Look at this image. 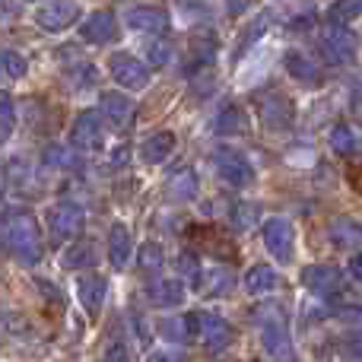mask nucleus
Here are the masks:
<instances>
[{
	"label": "nucleus",
	"mask_w": 362,
	"mask_h": 362,
	"mask_svg": "<svg viewBox=\"0 0 362 362\" xmlns=\"http://www.w3.org/2000/svg\"><path fill=\"white\" fill-rule=\"evenodd\" d=\"M0 235H4V245L10 248V255L16 257L19 264H38L45 255L42 245V226L32 213L25 210H10L0 223Z\"/></svg>",
	"instance_id": "f257e3e1"
},
{
	"label": "nucleus",
	"mask_w": 362,
	"mask_h": 362,
	"mask_svg": "<svg viewBox=\"0 0 362 362\" xmlns=\"http://www.w3.org/2000/svg\"><path fill=\"white\" fill-rule=\"evenodd\" d=\"M187 318V334L191 337H197L200 344L206 346V350H223V346H229L232 340H235V331H232V325L226 318H219V315H210V312H191L185 315Z\"/></svg>",
	"instance_id": "f03ea898"
},
{
	"label": "nucleus",
	"mask_w": 362,
	"mask_h": 362,
	"mask_svg": "<svg viewBox=\"0 0 362 362\" xmlns=\"http://www.w3.org/2000/svg\"><path fill=\"white\" fill-rule=\"evenodd\" d=\"M318 54L325 57V64H346L356 54V35L350 25L344 23H331L325 32L318 35Z\"/></svg>",
	"instance_id": "7ed1b4c3"
},
{
	"label": "nucleus",
	"mask_w": 362,
	"mask_h": 362,
	"mask_svg": "<svg viewBox=\"0 0 362 362\" xmlns=\"http://www.w3.org/2000/svg\"><path fill=\"white\" fill-rule=\"evenodd\" d=\"M83 226H86V213L76 204L64 200V204H54L48 210V235L54 242H70V238L83 235Z\"/></svg>",
	"instance_id": "20e7f679"
},
{
	"label": "nucleus",
	"mask_w": 362,
	"mask_h": 362,
	"mask_svg": "<svg viewBox=\"0 0 362 362\" xmlns=\"http://www.w3.org/2000/svg\"><path fill=\"white\" fill-rule=\"evenodd\" d=\"M108 74H112V80L124 89H146L150 86V67H146L144 61H137L134 54H127V51H115V54L108 57Z\"/></svg>",
	"instance_id": "39448f33"
},
{
	"label": "nucleus",
	"mask_w": 362,
	"mask_h": 362,
	"mask_svg": "<svg viewBox=\"0 0 362 362\" xmlns=\"http://www.w3.org/2000/svg\"><path fill=\"white\" fill-rule=\"evenodd\" d=\"M261 238H264V248L274 255L276 264H289L293 261V242H296V232H293V223L283 216H270L261 229Z\"/></svg>",
	"instance_id": "423d86ee"
},
{
	"label": "nucleus",
	"mask_w": 362,
	"mask_h": 362,
	"mask_svg": "<svg viewBox=\"0 0 362 362\" xmlns=\"http://www.w3.org/2000/svg\"><path fill=\"white\" fill-rule=\"evenodd\" d=\"M302 283L318 299H334V296L344 293V274L337 267H331V264H308L302 270Z\"/></svg>",
	"instance_id": "0eeeda50"
},
{
	"label": "nucleus",
	"mask_w": 362,
	"mask_h": 362,
	"mask_svg": "<svg viewBox=\"0 0 362 362\" xmlns=\"http://www.w3.org/2000/svg\"><path fill=\"white\" fill-rule=\"evenodd\" d=\"M80 19V4L76 0H48L35 10V23L45 32H64Z\"/></svg>",
	"instance_id": "6e6552de"
},
{
	"label": "nucleus",
	"mask_w": 362,
	"mask_h": 362,
	"mask_svg": "<svg viewBox=\"0 0 362 362\" xmlns=\"http://www.w3.org/2000/svg\"><path fill=\"white\" fill-rule=\"evenodd\" d=\"M257 115H261V124L267 131H289L296 121V105L280 93H270L257 102Z\"/></svg>",
	"instance_id": "1a4fd4ad"
},
{
	"label": "nucleus",
	"mask_w": 362,
	"mask_h": 362,
	"mask_svg": "<svg viewBox=\"0 0 362 362\" xmlns=\"http://www.w3.org/2000/svg\"><path fill=\"white\" fill-rule=\"evenodd\" d=\"M213 163H216V172L223 175V181H229V185H248V181L255 178V169H251L248 156L232 150V146H219V150L213 153Z\"/></svg>",
	"instance_id": "9d476101"
},
{
	"label": "nucleus",
	"mask_w": 362,
	"mask_h": 362,
	"mask_svg": "<svg viewBox=\"0 0 362 362\" xmlns=\"http://www.w3.org/2000/svg\"><path fill=\"white\" fill-rule=\"evenodd\" d=\"M124 23L131 25L134 32H144V35H163L172 25V19L163 6H131V10L124 13Z\"/></svg>",
	"instance_id": "9b49d317"
},
{
	"label": "nucleus",
	"mask_w": 362,
	"mask_h": 362,
	"mask_svg": "<svg viewBox=\"0 0 362 362\" xmlns=\"http://www.w3.org/2000/svg\"><path fill=\"white\" fill-rule=\"evenodd\" d=\"M115 32H118V16H115L112 10L89 13V16L83 19V25H80V38L86 45H105V42H112Z\"/></svg>",
	"instance_id": "f8f14e48"
},
{
	"label": "nucleus",
	"mask_w": 362,
	"mask_h": 362,
	"mask_svg": "<svg viewBox=\"0 0 362 362\" xmlns=\"http://www.w3.org/2000/svg\"><path fill=\"white\" fill-rule=\"evenodd\" d=\"M70 144L76 150H95L102 144V115L99 112H80L70 124Z\"/></svg>",
	"instance_id": "ddd939ff"
},
{
	"label": "nucleus",
	"mask_w": 362,
	"mask_h": 362,
	"mask_svg": "<svg viewBox=\"0 0 362 362\" xmlns=\"http://www.w3.org/2000/svg\"><path fill=\"white\" fill-rule=\"evenodd\" d=\"M105 293H108V283H105V276H99V274H83L80 280H76V299H80V305L86 308V315L102 312Z\"/></svg>",
	"instance_id": "4468645a"
},
{
	"label": "nucleus",
	"mask_w": 362,
	"mask_h": 362,
	"mask_svg": "<svg viewBox=\"0 0 362 362\" xmlns=\"http://www.w3.org/2000/svg\"><path fill=\"white\" fill-rule=\"evenodd\" d=\"M99 115L112 127H118V131H121V127H131V121H134V102L127 99V95H121V93H102Z\"/></svg>",
	"instance_id": "2eb2a0df"
},
{
	"label": "nucleus",
	"mask_w": 362,
	"mask_h": 362,
	"mask_svg": "<svg viewBox=\"0 0 362 362\" xmlns=\"http://www.w3.org/2000/svg\"><path fill=\"white\" fill-rule=\"evenodd\" d=\"M175 146H178L175 131H156V134H150V137L144 140V146H140V156H144V163L159 165V163H165V159L175 153Z\"/></svg>",
	"instance_id": "dca6fc26"
},
{
	"label": "nucleus",
	"mask_w": 362,
	"mask_h": 362,
	"mask_svg": "<svg viewBox=\"0 0 362 362\" xmlns=\"http://www.w3.org/2000/svg\"><path fill=\"white\" fill-rule=\"evenodd\" d=\"M327 235H331V242L344 251L359 248L362 245V223H356L353 216H334L331 226H327Z\"/></svg>",
	"instance_id": "f3484780"
},
{
	"label": "nucleus",
	"mask_w": 362,
	"mask_h": 362,
	"mask_svg": "<svg viewBox=\"0 0 362 362\" xmlns=\"http://www.w3.org/2000/svg\"><path fill=\"white\" fill-rule=\"evenodd\" d=\"M194 283H197L206 296H226L235 286V274H232L229 267H223V264H216V267H210V270H200Z\"/></svg>",
	"instance_id": "a211bd4d"
},
{
	"label": "nucleus",
	"mask_w": 362,
	"mask_h": 362,
	"mask_svg": "<svg viewBox=\"0 0 362 362\" xmlns=\"http://www.w3.org/2000/svg\"><path fill=\"white\" fill-rule=\"evenodd\" d=\"M131 229H127L124 223H115L112 232H108V261H112V267H124L127 261H131Z\"/></svg>",
	"instance_id": "6ab92c4d"
},
{
	"label": "nucleus",
	"mask_w": 362,
	"mask_h": 362,
	"mask_svg": "<svg viewBox=\"0 0 362 362\" xmlns=\"http://www.w3.org/2000/svg\"><path fill=\"white\" fill-rule=\"evenodd\" d=\"M327 144H331V150L337 153V156H344V159H356L362 153V137L353 131L350 124H334Z\"/></svg>",
	"instance_id": "aec40b11"
},
{
	"label": "nucleus",
	"mask_w": 362,
	"mask_h": 362,
	"mask_svg": "<svg viewBox=\"0 0 362 362\" xmlns=\"http://www.w3.org/2000/svg\"><path fill=\"white\" fill-rule=\"evenodd\" d=\"M165 197L175 200V204H187V200L197 197V175H194V169H178L175 175L165 181Z\"/></svg>",
	"instance_id": "412c9836"
},
{
	"label": "nucleus",
	"mask_w": 362,
	"mask_h": 362,
	"mask_svg": "<svg viewBox=\"0 0 362 362\" xmlns=\"http://www.w3.org/2000/svg\"><path fill=\"white\" fill-rule=\"evenodd\" d=\"M286 70L293 80H299L302 86H318L321 83V67L318 61H308L299 51H286Z\"/></svg>",
	"instance_id": "4be33fe9"
},
{
	"label": "nucleus",
	"mask_w": 362,
	"mask_h": 362,
	"mask_svg": "<svg viewBox=\"0 0 362 362\" xmlns=\"http://www.w3.org/2000/svg\"><path fill=\"white\" fill-rule=\"evenodd\" d=\"M276 286H280V274H276L270 264H255V267L245 274V293H251V296H264Z\"/></svg>",
	"instance_id": "5701e85b"
},
{
	"label": "nucleus",
	"mask_w": 362,
	"mask_h": 362,
	"mask_svg": "<svg viewBox=\"0 0 362 362\" xmlns=\"http://www.w3.org/2000/svg\"><path fill=\"white\" fill-rule=\"evenodd\" d=\"M264 350H267L274 359L293 356V340H289L286 321H280V325H264Z\"/></svg>",
	"instance_id": "b1692460"
},
{
	"label": "nucleus",
	"mask_w": 362,
	"mask_h": 362,
	"mask_svg": "<svg viewBox=\"0 0 362 362\" xmlns=\"http://www.w3.org/2000/svg\"><path fill=\"white\" fill-rule=\"evenodd\" d=\"M146 293H150V299L156 302L159 308H175L185 302V286H181L178 280H156Z\"/></svg>",
	"instance_id": "393cba45"
},
{
	"label": "nucleus",
	"mask_w": 362,
	"mask_h": 362,
	"mask_svg": "<svg viewBox=\"0 0 362 362\" xmlns=\"http://www.w3.org/2000/svg\"><path fill=\"white\" fill-rule=\"evenodd\" d=\"M95 264V251L89 242H74L70 238V248L61 255V267L67 270H83V267H93Z\"/></svg>",
	"instance_id": "a878e982"
},
{
	"label": "nucleus",
	"mask_w": 362,
	"mask_h": 362,
	"mask_svg": "<svg viewBox=\"0 0 362 362\" xmlns=\"http://www.w3.org/2000/svg\"><path fill=\"white\" fill-rule=\"evenodd\" d=\"M137 261H140V270H144V274H159V270L165 267V251H163V245H159V242H146L144 248H140Z\"/></svg>",
	"instance_id": "bb28decb"
},
{
	"label": "nucleus",
	"mask_w": 362,
	"mask_h": 362,
	"mask_svg": "<svg viewBox=\"0 0 362 362\" xmlns=\"http://www.w3.org/2000/svg\"><path fill=\"white\" fill-rule=\"evenodd\" d=\"M156 331L163 334L169 344H185V340H191V334H187V318L185 315H175V318H163L156 325Z\"/></svg>",
	"instance_id": "cd10ccee"
},
{
	"label": "nucleus",
	"mask_w": 362,
	"mask_h": 362,
	"mask_svg": "<svg viewBox=\"0 0 362 362\" xmlns=\"http://www.w3.org/2000/svg\"><path fill=\"white\" fill-rule=\"evenodd\" d=\"M0 70H4L10 80H23V76L29 74V61H25L19 51L4 48V51H0Z\"/></svg>",
	"instance_id": "c85d7f7f"
},
{
	"label": "nucleus",
	"mask_w": 362,
	"mask_h": 362,
	"mask_svg": "<svg viewBox=\"0 0 362 362\" xmlns=\"http://www.w3.org/2000/svg\"><path fill=\"white\" fill-rule=\"evenodd\" d=\"M362 16V0H337V4L331 6V23H344L350 25L353 19Z\"/></svg>",
	"instance_id": "c756f323"
},
{
	"label": "nucleus",
	"mask_w": 362,
	"mask_h": 362,
	"mask_svg": "<svg viewBox=\"0 0 362 362\" xmlns=\"http://www.w3.org/2000/svg\"><path fill=\"white\" fill-rule=\"evenodd\" d=\"M42 163H45V165H51V169H70V165H76V156L67 150V146L51 144L48 150L42 153Z\"/></svg>",
	"instance_id": "7c9ffc66"
},
{
	"label": "nucleus",
	"mask_w": 362,
	"mask_h": 362,
	"mask_svg": "<svg viewBox=\"0 0 362 362\" xmlns=\"http://www.w3.org/2000/svg\"><path fill=\"white\" fill-rule=\"evenodd\" d=\"M191 51L194 57H197V64H206L213 54H216V38H213V32H197V35L191 38Z\"/></svg>",
	"instance_id": "2f4dec72"
},
{
	"label": "nucleus",
	"mask_w": 362,
	"mask_h": 362,
	"mask_svg": "<svg viewBox=\"0 0 362 362\" xmlns=\"http://www.w3.org/2000/svg\"><path fill=\"white\" fill-rule=\"evenodd\" d=\"M251 318L261 321V325H280V321H286V308L280 302H264V305H257L251 312Z\"/></svg>",
	"instance_id": "473e14b6"
},
{
	"label": "nucleus",
	"mask_w": 362,
	"mask_h": 362,
	"mask_svg": "<svg viewBox=\"0 0 362 362\" xmlns=\"http://www.w3.org/2000/svg\"><path fill=\"white\" fill-rule=\"evenodd\" d=\"M146 61H150L153 67H165V64L172 61V42L169 38H156V42H150V48H146Z\"/></svg>",
	"instance_id": "72a5a7b5"
},
{
	"label": "nucleus",
	"mask_w": 362,
	"mask_h": 362,
	"mask_svg": "<svg viewBox=\"0 0 362 362\" xmlns=\"http://www.w3.org/2000/svg\"><path fill=\"white\" fill-rule=\"evenodd\" d=\"M267 25H270V13H267V10H264V13H257V16H255V23H251V29L245 32L242 45H238V54H242L245 48H251V45H255L257 38H261L264 32H267Z\"/></svg>",
	"instance_id": "f704fd0d"
},
{
	"label": "nucleus",
	"mask_w": 362,
	"mask_h": 362,
	"mask_svg": "<svg viewBox=\"0 0 362 362\" xmlns=\"http://www.w3.org/2000/svg\"><path fill=\"white\" fill-rule=\"evenodd\" d=\"M242 112H238V105H226V112L219 115V121H216V127H219V134L223 137H229V134H235L238 127H242Z\"/></svg>",
	"instance_id": "c9c22d12"
},
{
	"label": "nucleus",
	"mask_w": 362,
	"mask_h": 362,
	"mask_svg": "<svg viewBox=\"0 0 362 362\" xmlns=\"http://www.w3.org/2000/svg\"><path fill=\"white\" fill-rule=\"evenodd\" d=\"M232 223L238 226V229H251V226L257 223V204H235L232 206Z\"/></svg>",
	"instance_id": "e433bc0d"
},
{
	"label": "nucleus",
	"mask_w": 362,
	"mask_h": 362,
	"mask_svg": "<svg viewBox=\"0 0 362 362\" xmlns=\"http://www.w3.org/2000/svg\"><path fill=\"white\" fill-rule=\"evenodd\" d=\"M175 267H178V274H185V276H191V280H197V274H200V257L194 255V251H181Z\"/></svg>",
	"instance_id": "4c0bfd02"
},
{
	"label": "nucleus",
	"mask_w": 362,
	"mask_h": 362,
	"mask_svg": "<svg viewBox=\"0 0 362 362\" xmlns=\"http://www.w3.org/2000/svg\"><path fill=\"white\" fill-rule=\"evenodd\" d=\"M346 356H353V359H362V331H353V334H346Z\"/></svg>",
	"instance_id": "58836bf2"
},
{
	"label": "nucleus",
	"mask_w": 362,
	"mask_h": 362,
	"mask_svg": "<svg viewBox=\"0 0 362 362\" xmlns=\"http://www.w3.org/2000/svg\"><path fill=\"white\" fill-rule=\"evenodd\" d=\"M10 134H13V118L10 115H0V146L10 140Z\"/></svg>",
	"instance_id": "ea45409f"
},
{
	"label": "nucleus",
	"mask_w": 362,
	"mask_h": 362,
	"mask_svg": "<svg viewBox=\"0 0 362 362\" xmlns=\"http://www.w3.org/2000/svg\"><path fill=\"white\" fill-rule=\"evenodd\" d=\"M127 356H131V353H127V346L121 344V340L115 346H108V353H105V359H127Z\"/></svg>",
	"instance_id": "a19ab883"
},
{
	"label": "nucleus",
	"mask_w": 362,
	"mask_h": 362,
	"mask_svg": "<svg viewBox=\"0 0 362 362\" xmlns=\"http://www.w3.org/2000/svg\"><path fill=\"white\" fill-rule=\"evenodd\" d=\"M350 105H353V118H356L359 124H362V86H356V93H353V102H350Z\"/></svg>",
	"instance_id": "79ce46f5"
},
{
	"label": "nucleus",
	"mask_w": 362,
	"mask_h": 362,
	"mask_svg": "<svg viewBox=\"0 0 362 362\" xmlns=\"http://www.w3.org/2000/svg\"><path fill=\"white\" fill-rule=\"evenodd\" d=\"M350 276H353V280H359V283H362V251H359V255L350 261Z\"/></svg>",
	"instance_id": "37998d69"
},
{
	"label": "nucleus",
	"mask_w": 362,
	"mask_h": 362,
	"mask_svg": "<svg viewBox=\"0 0 362 362\" xmlns=\"http://www.w3.org/2000/svg\"><path fill=\"white\" fill-rule=\"evenodd\" d=\"M0 115H10V118H13V99H10V93H0Z\"/></svg>",
	"instance_id": "c03bdc74"
},
{
	"label": "nucleus",
	"mask_w": 362,
	"mask_h": 362,
	"mask_svg": "<svg viewBox=\"0 0 362 362\" xmlns=\"http://www.w3.org/2000/svg\"><path fill=\"white\" fill-rule=\"evenodd\" d=\"M181 356H185L181 350H165V353H153L150 359H181Z\"/></svg>",
	"instance_id": "a18cd8bd"
},
{
	"label": "nucleus",
	"mask_w": 362,
	"mask_h": 362,
	"mask_svg": "<svg viewBox=\"0 0 362 362\" xmlns=\"http://www.w3.org/2000/svg\"><path fill=\"white\" fill-rule=\"evenodd\" d=\"M353 185H356V191L362 194V169H356V172H353Z\"/></svg>",
	"instance_id": "49530a36"
},
{
	"label": "nucleus",
	"mask_w": 362,
	"mask_h": 362,
	"mask_svg": "<svg viewBox=\"0 0 362 362\" xmlns=\"http://www.w3.org/2000/svg\"><path fill=\"white\" fill-rule=\"evenodd\" d=\"M245 4H248V0H229V6H232V13H238V10H242V6Z\"/></svg>",
	"instance_id": "de8ad7c7"
},
{
	"label": "nucleus",
	"mask_w": 362,
	"mask_h": 362,
	"mask_svg": "<svg viewBox=\"0 0 362 362\" xmlns=\"http://www.w3.org/2000/svg\"><path fill=\"white\" fill-rule=\"evenodd\" d=\"M29 4H35V0H29Z\"/></svg>",
	"instance_id": "09e8293b"
}]
</instances>
